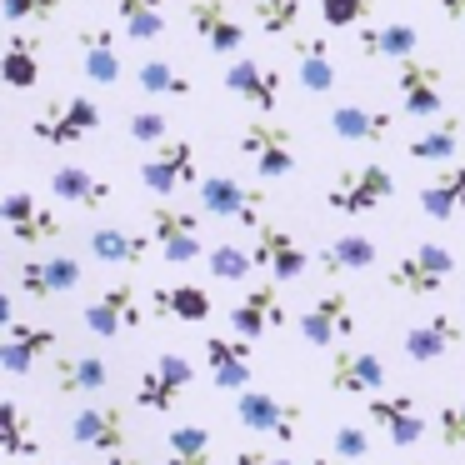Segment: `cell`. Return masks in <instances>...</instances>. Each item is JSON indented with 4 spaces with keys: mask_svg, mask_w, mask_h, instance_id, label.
Instances as JSON below:
<instances>
[{
    "mask_svg": "<svg viewBox=\"0 0 465 465\" xmlns=\"http://www.w3.org/2000/svg\"><path fill=\"white\" fill-rule=\"evenodd\" d=\"M460 341H465L460 321L440 311V315H430V321L411 325V331L401 335V351H405V361H415V365H435V361H445Z\"/></svg>",
    "mask_w": 465,
    "mask_h": 465,
    "instance_id": "17",
    "label": "cell"
},
{
    "mask_svg": "<svg viewBox=\"0 0 465 465\" xmlns=\"http://www.w3.org/2000/svg\"><path fill=\"white\" fill-rule=\"evenodd\" d=\"M395 91H401V111L411 121H435L445 105V75L440 65H430L420 51L395 61Z\"/></svg>",
    "mask_w": 465,
    "mask_h": 465,
    "instance_id": "2",
    "label": "cell"
},
{
    "mask_svg": "<svg viewBox=\"0 0 465 465\" xmlns=\"http://www.w3.org/2000/svg\"><path fill=\"white\" fill-rule=\"evenodd\" d=\"M450 271H455V255L445 251V245H435V241H420L391 265L385 281H391V291H401V295H430V291H440V285L450 281Z\"/></svg>",
    "mask_w": 465,
    "mask_h": 465,
    "instance_id": "4",
    "label": "cell"
},
{
    "mask_svg": "<svg viewBox=\"0 0 465 465\" xmlns=\"http://www.w3.org/2000/svg\"><path fill=\"white\" fill-rule=\"evenodd\" d=\"M151 311L165 315V321H181V325H205L211 321V291H201V285H171V291H155Z\"/></svg>",
    "mask_w": 465,
    "mask_h": 465,
    "instance_id": "32",
    "label": "cell"
},
{
    "mask_svg": "<svg viewBox=\"0 0 465 465\" xmlns=\"http://www.w3.org/2000/svg\"><path fill=\"white\" fill-rule=\"evenodd\" d=\"M81 315H85V331L101 335V341H115V335H125V331H141V321H145V311H141V301H135L131 285L101 291Z\"/></svg>",
    "mask_w": 465,
    "mask_h": 465,
    "instance_id": "13",
    "label": "cell"
},
{
    "mask_svg": "<svg viewBox=\"0 0 465 465\" xmlns=\"http://www.w3.org/2000/svg\"><path fill=\"white\" fill-rule=\"evenodd\" d=\"M151 235L161 245V255L171 265H191L205 255L201 245V211H185V205H155L151 211Z\"/></svg>",
    "mask_w": 465,
    "mask_h": 465,
    "instance_id": "7",
    "label": "cell"
},
{
    "mask_svg": "<svg viewBox=\"0 0 465 465\" xmlns=\"http://www.w3.org/2000/svg\"><path fill=\"white\" fill-rule=\"evenodd\" d=\"M365 415H371V425H381L391 435V445H420L425 440V415L415 405V395H381L375 391Z\"/></svg>",
    "mask_w": 465,
    "mask_h": 465,
    "instance_id": "18",
    "label": "cell"
},
{
    "mask_svg": "<svg viewBox=\"0 0 465 465\" xmlns=\"http://www.w3.org/2000/svg\"><path fill=\"white\" fill-rule=\"evenodd\" d=\"M225 91H235L245 105H255L261 115L281 111V71L255 55H241V61L225 65Z\"/></svg>",
    "mask_w": 465,
    "mask_h": 465,
    "instance_id": "14",
    "label": "cell"
},
{
    "mask_svg": "<svg viewBox=\"0 0 465 465\" xmlns=\"http://www.w3.org/2000/svg\"><path fill=\"white\" fill-rule=\"evenodd\" d=\"M201 211L205 215H221V221H241V225H261V211H265V195L255 185L235 181V175L215 171L201 181Z\"/></svg>",
    "mask_w": 465,
    "mask_h": 465,
    "instance_id": "11",
    "label": "cell"
},
{
    "mask_svg": "<svg viewBox=\"0 0 465 465\" xmlns=\"http://www.w3.org/2000/svg\"><path fill=\"white\" fill-rule=\"evenodd\" d=\"M440 445L445 450H465V401H455V405H440Z\"/></svg>",
    "mask_w": 465,
    "mask_h": 465,
    "instance_id": "46",
    "label": "cell"
},
{
    "mask_svg": "<svg viewBox=\"0 0 465 465\" xmlns=\"http://www.w3.org/2000/svg\"><path fill=\"white\" fill-rule=\"evenodd\" d=\"M255 5H285V0H255Z\"/></svg>",
    "mask_w": 465,
    "mask_h": 465,
    "instance_id": "52",
    "label": "cell"
},
{
    "mask_svg": "<svg viewBox=\"0 0 465 465\" xmlns=\"http://www.w3.org/2000/svg\"><path fill=\"white\" fill-rule=\"evenodd\" d=\"M205 365L221 391H245L251 385V341L245 335H205Z\"/></svg>",
    "mask_w": 465,
    "mask_h": 465,
    "instance_id": "25",
    "label": "cell"
},
{
    "mask_svg": "<svg viewBox=\"0 0 465 465\" xmlns=\"http://www.w3.org/2000/svg\"><path fill=\"white\" fill-rule=\"evenodd\" d=\"M91 131H101V105L91 95H61L31 121V135L41 145H75Z\"/></svg>",
    "mask_w": 465,
    "mask_h": 465,
    "instance_id": "3",
    "label": "cell"
},
{
    "mask_svg": "<svg viewBox=\"0 0 465 465\" xmlns=\"http://www.w3.org/2000/svg\"><path fill=\"white\" fill-rule=\"evenodd\" d=\"M331 450H335V455H345V460H365V455H371V430H365V425H355V420L335 425Z\"/></svg>",
    "mask_w": 465,
    "mask_h": 465,
    "instance_id": "43",
    "label": "cell"
},
{
    "mask_svg": "<svg viewBox=\"0 0 465 465\" xmlns=\"http://www.w3.org/2000/svg\"><path fill=\"white\" fill-rule=\"evenodd\" d=\"M255 21H261L265 35L295 31V21H301V0H285V5H255Z\"/></svg>",
    "mask_w": 465,
    "mask_h": 465,
    "instance_id": "45",
    "label": "cell"
},
{
    "mask_svg": "<svg viewBox=\"0 0 465 465\" xmlns=\"http://www.w3.org/2000/svg\"><path fill=\"white\" fill-rule=\"evenodd\" d=\"M305 345H335V341H351L355 335V301L351 291H325L321 301H311L295 321Z\"/></svg>",
    "mask_w": 465,
    "mask_h": 465,
    "instance_id": "9",
    "label": "cell"
},
{
    "mask_svg": "<svg viewBox=\"0 0 465 465\" xmlns=\"http://www.w3.org/2000/svg\"><path fill=\"white\" fill-rule=\"evenodd\" d=\"M111 385V365L101 355H61L55 361V391L61 395H95Z\"/></svg>",
    "mask_w": 465,
    "mask_h": 465,
    "instance_id": "30",
    "label": "cell"
},
{
    "mask_svg": "<svg viewBox=\"0 0 465 465\" xmlns=\"http://www.w3.org/2000/svg\"><path fill=\"white\" fill-rule=\"evenodd\" d=\"M385 385V361L375 351H361V345H345L331 361V391L335 395H375Z\"/></svg>",
    "mask_w": 465,
    "mask_h": 465,
    "instance_id": "20",
    "label": "cell"
},
{
    "mask_svg": "<svg viewBox=\"0 0 465 465\" xmlns=\"http://www.w3.org/2000/svg\"><path fill=\"white\" fill-rule=\"evenodd\" d=\"M420 211L430 215V221H455V215L465 211V165L445 161L440 171L420 185Z\"/></svg>",
    "mask_w": 465,
    "mask_h": 465,
    "instance_id": "27",
    "label": "cell"
},
{
    "mask_svg": "<svg viewBox=\"0 0 465 465\" xmlns=\"http://www.w3.org/2000/svg\"><path fill=\"white\" fill-rule=\"evenodd\" d=\"M235 465H291L285 455H265V450H235Z\"/></svg>",
    "mask_w": 465,
    "mask_h": 465,
    "instance_id": "48",
    "label": "cell"
},
{
    "mask_svg": "<svg viewBox=\"0 0 465 465\" xmlns=\"http://www.w3.org/2000/svg\"><path fill=\"white\" fill-rule=\"evenodd\" d=\"M251 255H255V265L261 271H271L275 281H301L305 275V251H301V241H295L285 225H255V245H251Z\"/></svg>",
    "mask_w": 465,
    "mask_h": 465,
    "instance_id": "16",
    "label": "cell"
},
{
    "mask_svg": "<svg viewBox=\"0 0 465 465\" xmlns=\"http://www.w3.org/2000/svg\"><path fill=\"white\" fill-rule=\"evenodd\" d=\"M165 465H211V430L205 425H175L165 435Z\"/></svg>",
    "mask_w": 465,
    "mask_h": 465,
    "instance_id": "39",
    "label": "cell"
},
{
    "mask_svg": "<svg viewBox=\"0 0 465 465\" xmlns=\"http://www.w3.org/2000/svg\"><path fill=\"white\" fill-rule=\"evenodd\" d=\"M440 11H445V21H455L465 31V0H440Z\"/></svg>",
    "mask_w": 465,
    "mask_h": 465,
    "instance_id": "49",
    "label": "cell"
},
{
    "mask_svg": "<svg viewBox=\"0 0 465 465\" xmlns=\"http://www.w3.org/2000/svg\"><path fill=\"white\" fill-rule=\"evenodd\" d=\"M235 420L245 425V430H255V435H275V440H285L291 445L295 435H301V405L295 401H281V395H271V391H235Z\"/></svg>",
    "mask_w": 465,
    "mask_h": 465,
    "instance_id": "5",
    "label": "cell"
},
{
    "mask_svg": "<svg viewBox=\"0 0 465 465\" xmlns=\"http://www.w3.org/2000/svg\"><path fill=\"white\" fill-rule=\"evenodd\" d=\"M420 51V35H415V25H361V55L365 61H405V55Z\"/></svg>",
    "mask_w": 465,
    "mask_h": 465,
    "instance_id": "29",
    "label": "cell"
},
{
    "mask_svg": "<svg viewBox=\"0 0 465 465\" xmlns=\"http://www.w3.org/2000/svg\"><path fill=\"white\" fill-rule=\"evenodd\" d=\"M0 221H5L11 241L25 245V251H35V245H45V241H61V215L41 211V201H35L31 191L5 195V201H0Z\"/></svg>",
    "mask_w": 465,
    "mask_h": 465,
    "instance_id": "12",
    "label": "cell"
},
{
    "mask_svg": "<svg viewBox=\"0 0 465 465\" xmlns=\"http://www.w3.org/2000/svg\"><path fill=\"white\" fill-rule=\"evenodd\" d=\"M455 151H460V121H455V115H445L440 125H430V131L405 141V155H411V161H430V165L455 161Z\"/></svg>",
    "mask_w": 465,
    "mask_h": 465,
    "instance_id": "35",
    "label": "cell"
},
{
    "mask_svg": "<svg viewBox=\"0 0 465 465\" xmlns=\"http://www.w3.org/2000/svg\"><path fill=\"white\" fill-rule=\"evenodd\" d=\"M0 430H5V455H11V460H25V455L41 450L31 415H25L15 401H0Z\"/></svg>",
    "mask_w": 465,
    "mask_h": 465,
    "instance_id": "40",
    "label": "cell"
},
{
    "mask_svg": "<svg viewBox=\"0 0 465 465\" xmlns=\"http://www.w3.org/2000/svg\"><path fill=\"white\" fill-rule=\"evenodd\" d=\"M141 181H145V191H155V195H171V191H185V185H195V181H201L195 145L181 141V135H165V141L155 145V155L141 165Z\"/></svg>",
    "mask_w": 465,
    "mask_h": 465,
    "instance_id": "8",
    "label": "cell"
},
{
    "mask_svg": "<svg viewBox=\"0 0 465 465\" xmlns=\"http://www.w3.org/2000/svg\"><path fill=\"white\" fill-rule=\"evenodd\" d=\"M135 85H141V95H191L195 85H191V75L181 71V65H171V61H161V55H151V61H141V71H135Z\"/></svg>",
    "mask_w": 465,
    "mask_h": 465,
    "instance_id": "37",
    "label": "cell"
},
{
    "mask_svg": "<svg viewBox=\"0 0 465 465\" xmlns=\"http://www.w3.org/2000/svg\"><path fill=\"white\" fill-rule=\"evenodd\" d=\"M61 11V0H0V15L5 25H21V21H51Z\"/></svg>",
    "mask_w": 465,
    "mask_h": 465,
    "instance_id": "44",
    "label": "cell"
},
{
    "mask_svg": "<svg viewBox=\"0 0 465 465\" xmlns=\"http://www.w3.org/2000/svg\"><path fill=\"white\" fill-rule=\"evenodd\" d=\"M275 325H285V305H281V291H275V285H251V291L231 305V331L245 335V341H261Z\"/></svg>",
    "mask_w": 465,
    "mask_h": 465,
    "instance_id": "23",
    "label": "cell"
},
{
    "mask_svg": "<svg viewBox=\"0 0 465 465\" xmlns=\"http://www.w3.org/2000/svg\"><path fill=\"white\" fill-rule=\"evenodd\" d=\"M391 125H395L391 111H371V105H335V111H331V131L341 135V141H351V145L385 141Z\"/></svg>",
    "mask_w": 465,
    "mask_h": 465,
    "instance_id": "28",
    "label": "cell"
},
{
    "mask_svg": "<svg viewBox=\"0 0 465 465\" xmlns=\"http://www.w3.org/2000/svg\"><path fill=\"white\" fill-rule=\"evenodd\" d=\"M295 71H301V85H305L311 95H325V91H335L331 45H325L321 35H305V41H295Z\"/></svg>",
    "mask_w": 465,
    "mask_h": 465,
    "instance_id": "34",
    "label": "cell"
},
{
    "mask_svg": "<svg viewBox=\"0 0 465 465\" xmlns=\"http://www.w3.org/2000/svg\"><path fill=\"white\" fill-rule=\"evenodd\" d=\"M105 465H141V455L125 445V450H111V455H105Z\"/></svg>",
    "mask_w": 465,
    "mask_h": 465,
    "instance_id": "50",
    "label": "cell"
},
{
    "mask_svg": "<svg viewBox=\"0 0 465 465\" xmlns=\"http://www.w3.org/2000/svg\"><path fill=\"white\" fill-rule=\"evenodd\" d=\"M395 195V175L385 171V165H345V171H335V181L325 185V205L341 215H371L381 211L385 201Z\"/></svg>",
    "mask_w": 465,
    "mask_h": 465,
    "instance_id": "1",
    "label": "cell"
},
{
    "mask_svg": "<svg viewBox=\"0 0 465 465\" xmlns=\"http://www.w3.org/2000/svg\"><path fill=\"white\" fill-rule=\"evenodd\" d=\"M375 11V0H321V21L331 31H351V25H365V15Z\"/></svg>",
    "mask_w": 465,
    "mask_h": 465,
    "instance_id": "42",
    "label": "cell"
},
{
    "mask_svg": "<svg viewBox=\"0 0 465 465\" xmlns=\"http://www.w3.org/2000/svg\"><path fill=\"white\" fill-rule=\"evenodd\" d=\"M185 21H191V31L211 45V55H235L245 45V25L231 15L225 0H191Z\"/></svg>",
    "mask_w": 465,
    "mask_h": 465,
    "instance_id": "15",
    "label": "cell"
},
{
    "mask_svg": "<svg viewBox=\"0 0 465 465\" xmlns=\"http://www.w3.org/2000/svg\"><path fill=\"white\" fill-rule=\"evenodd\" d=\"M0 75H5L11 91H35V85H41V45L11 31L5 55H0Z\"/></svg>",
    "mask_w": 465,
    "mask_h": 465,
    "instance_id": "33",
    "label": "cell"
},
{
    "mask_svg": "<svg viewBox=\"0 0 465 465\" xmlns=\"http://www.w3.org/2000/svg\"><path fill=\"white\" fill-rule=\"evenodd\" d=\"M71 440L81 445V450H125L131 445V435H125V420L115 405H85V411L71 415Z\"/></svg>",
    "mask_w": 465,
    "mask_h": 465,
    "instance_id": "21",
    "label": "cell"
},
{
    "mask_svg": "<svg viewBox=\"0 0 465 465\" xmlns=\"http://www.w3.org/2000/svg\"><path fill=\"white\" fill-rule=\"evenodd\" d=\"M151 245H155V235H135V231H121V225L91 231V255L105 265H141Z\"/></svg>",
    "mask_w": 465,
    "mask_h": 465,
    "instance_id": "31",
    "label": "cell"
},
{
    "mask_svg": "<svg viewBox=\"0 0 465 465\" xmlns=\"http://www.w3.org/2000/svg\"><path fill=\"white\" fill-rule=\"evenodd\" d=\"M241 155L265 175V181H285L295 171V141L285 125L275 121H251L241 125Z\"/></svg>",
    "mask_w": 465,
    "mask_h": 465,
    "instance_id": "6",
    "label": "cell"
},
{
    "mask_svg": "<svg viewBox=\"0 0 465 465\" xmlns=\"http://www.w3.org/2000/svg\"><path fill=\"white\" fill-rule=\"evenodd\" d=\"M205 265H211L215 281H245V275L255 271V255L225 241V245H211V251H205Z\"/></svg>",
    "mask_w": 465,
    "mask_h": 465,
    "instance_id": "41",
    "label": "cell"
},
{
    "mask_svg": "<svg viewBox=\"0 0 465 465\" xmlns=\"http://www.w3.org/2000/svg\"><path fill=\"white\" fill-rule=\"evenodd\" d=\"M115 11H121V31L131 41L151 45L165 35V5L161 0H115Z\"/></svg>",
    "mask_w": 465,
    "mask_h": 465,
    "instance_id": "36",
    "label": "cell"
},
{
    "mask_svg": "<svg viewBox=\"0 0 465 465\" xmlns=\"http://www.w3.org/2000/svg\"><path fill=\"white\" fill-rule=\"evenodd\" d=\"M75 51H81V75L95 85H115L121 81V41L111 25H81L75 31Z\"/></svg>",
    "mask_w": 465,
    "mask_h": 465,
    "instance_id": "19",
    "label": "cell"
},
{
    "mask_svg": "<svg viewBox=\"0 0 465 465\" xmlns=\"http://www.w3.org/2000/svg\"><path fill=\"white\" fill-rule=\"evenodd\" d=\"M365 265H375V241L371 235H335L331 251H321V271L325 275L365 271Z\"/></svg>",
    "mask_w": 465,
    "mask_h": 465,
    "instance_id": "38",
    "label": "cell"
},
{
    "mask_svg": "<svg viewBox=\"0 0 465 465\" xmlns=\"http://www.w3.org/2000/svg\"><path fill=\"white\" fill-rule=\"evenodd\" d=\"M165 135H171V121H165V115H155V111H135V115H131V141L161 145Z\"/></svg>",
    "mask_w": 465,
    "mask_h": 465,
    "instance_id": "47",
    "label": "cell"
},
{
    "mask_svg": "<svg viewBox=\"0 0 465 465\" xmlns=\"http://www.w3.org/2000/svg\"><path fill=\"white\" fill-rule=\"evenodd\" d=\"M315 465H351V460H345V455H335V450H331V455H315Z\"/></svg>",
    "mask_w": 465,
    "mask_h": 465,
    "instance_id": "51",
    "label": "cell"
},
{
    "mask_svg": "<svg viewBox=\"0 0 465 465\" xmlns=\"http://www.w3.org/2000/svg\"><path fill=\"white\" fill-rule=\"evenodd\" d=\"M51 351H55V331L11 321L5 325V341H0V371L5 375H31L35 365H41V355H51Z\"/></svg>",
    "mask_w": 465,
    "mask_h": 465,
    "instance_id": "24",
    "label": "cell"
},
{
    "mask_svg": "<svg viewBox=\"0 0 465 465\" xmlns=\"http://www.w3.org/2000/svg\"><path fill=\"white\" fill-rule=\"evenodd\" d=\"M51 195L61 205H81V211H105L111 205V181L81 165H55L51 171Z\"/></svg>",
    "mask_w": 465,
    "mask_h": 465,
    "instance_id": "26",
    "label": "cell"
},
{
    "mask_svg": "<svg viewBox=\"0 0 465 465\" xmlns=\"http://www.w3.org/2000/svg\"><path fill=\"white\" fill-rule=\"evenodd\" d=\"M191 381H195V365L185 361V355L165 351L161 361L135 381V405H141V411H161L165 415V411L181 405V395L191 391Z\"/></svg>",
    "mask_w": 465,
    "mask_h": 465,
    "instance_id": "10",
    "label": "cell"
},
{
    "mask_svg": "<svg viewBox=\"0 0 465 465\" xmlns=\"http://www.w3.org/2000/svg\"><path fill=\"white\" fill-rule=\"evenodd\" d=\"M81 285V261H75L71 251H55V255H41V261H25L21 265V291L31 295V301H51V295L61 291H75Z\"/></svg>",
    "mask_w": 465,
    "mask_h": 465,
    "instance_id": "22",
    "label": "cell"
}]
</instances>
